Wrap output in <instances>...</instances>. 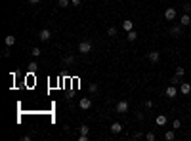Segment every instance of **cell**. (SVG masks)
I'll use <instances>...</instances> for the list:
<instances>
[{
	"label": "cell",
	"instance_id": "ffe728a7",
	"mask_svg": "<svg viewBox=\"0 0 191 141\" xmlns=\"http://www.w3.org/2000/svg\"><path fill=\"white\" fill-rule=\"evenodd\" d=\"M176 76H180V78H182V76L183 74H186V69H183V67H176V73H174Z\"/></svg>",
	"mask_w": 191,
	"mask_h": 141
},
{
	"label": "cell",
	"instance_id": "5bb4252c",
	"mask_svg": "<svg viewBox=\"0 0 191 141\" xmlns=\"http://www.w3.org/2000/svg\"><path fill=\"white\" fill-rule=\"evenodd\" d=\"M136 38H138V33L136 31H128V33H126V40H128V42H134Z\"/></svg>",
	"mask_w": 191,
	"mask_h": 141
},
{
	"label": "cell",
	"instance_id": "cb8c5ba5",
	"mask_svg": "<svg viewBox=\"0 0 191 141\" xmlns=\"http://www.w3.org/2000/svg\"><path fill=\"white\" fill-rule=\"evenodd\" d=\"M145 139H147V141H155V139H157V136H155L153 132H147V133H145Z\"/></svg>",
	"mask_w": 191,
	"mask_h": 141
},
{
	"label": "cell",
	"instance_id": "5b68a950",
	"mask_svg": "<svg viewBox=\"0 0 191 141\" xmlns=\"http://www.w3.org/2000/svg\"><path fill=\"white\" fill-rule=\"evenodd\" d=\"M79 107H80L82 111H88V109L92 107V99H90V97H80V101H79Z\"/></svg>",
	"mask_w": 191,
	"mask_h": 141
},
{
	"label": "cell",
	"instance_id": "f1b7e54d",
	"mask_svg": "<svg viewBox=\"0 0 191 141\" xmlns=\"http://www.w3.org/2000/svg\"><path fill=\"white\" fill-rule=\"evenodd\" d=\"M143 105H145V109H147V111H149V109H153V101H151V99H147Z\"/></svg>",
	"mask_w": 191,
	"mask_h": 141
},
{
	"label": "cell",
	"instance_id": "44dd1931",
	"mask_svg": "<svg viewBox=\"0 0 191 141\" xmlns=\"http://www.w3.org/2000/svg\"><path fill=\"white\" fill-rule=\"evenodd\" d=\"M79 132H80V133H84V136H88V133H90V128H88L86 124H82L80 128H79Z\"/></svg>",
	"mask_w": 191,
	"mask_h": 141
},
{
	"label": "cell",
	"instance_id": "83f0119b",
	"mask_svg": "<svg viewBox=\"0 0 191 141\" xmlns=\"http://www.w3.org/2000/svg\"><path fill=\"white\" fill-rule=\"evenodd\" d=\"M180 126H182V122L178 120V118H176V120L172 122V128H174V130H180Z\"/></svg>",
	"mask_w": 191,
	"mask_h": 141
},
{
	"label": "cell",
	"instance_id": "7c38bea8",
	"mask_svg": "<svg viewBox=\"0 0 191 141\" xmlns=\"http://www.w3.org/2000/svg\"><path fill=\"white\" fill-rule=\"evenodd\" d=\"M122 29L128 33V31H134V21H130V19H124L122 21Z\"/></svg>",
	"mask_w": 191,
	"mask_h": 141
},
{
	"label": "cell",
	"instance_id": "4316f807",
	"mask_svg": "<svg viewBox=\"0 0 191 141\" xmlns=\"http://www.w3.org/2000/svg\"><path fill=\"white\" fill-rule=\"evenodd\" d=\"M182 8H183V12H186V13H191V4H189V2H186Z\"/></svg>",
	"mask_w": 191,
	"mask_h": 141
},
{
	"label": "cell",
	"instance_id": "8992f818",
	"mask_svg": "<svg viewBox=\"0 0 191 141\" xmlns=\"http://www.w3.org/2000/svg\"><path fill=\"white\" fill-rule=\"evenodd\" d=\"M38 38H40L42 42H48V40L52 38V31H50V29H42V31L38 33Z\"/></svg>",
	"mask_w": 191,
	"mask_h": 141
},
{
	"label": "cell",
	"instance_id": "ac0fdd59",
	"mask_svg": "<svg viewBox=\"0 0 191 141\" xmlns=\"http://www.w3.org/2000/svg\"><path fill=\"white\" fill-rule=\"evenodd\" d=\"M58 6H59V8H69L71 0H58Z\"/></svg>",
	"mask_w": 191,
	"mask_h": 141
},
{
	"label": "cell",
	"instance_id": "7402d4cb",
	"mask_svg": "<svg viewBox=\"0 0 191 141\" xmlns=\"http://www.w3.org/2000/svg\"><path fill=\"white\" fill-rule=\"evenodd\" d=\"M117 27H109V29H107V34H109V36H117Z\"/></svg>",
	"mask_w": 191,
	"mask_h": 141
},
{
	"label": "cell",
	"instance_id": "7a4b0ae2",
	"mask_svg": "<svg viewBox=\"0 0 191 141\" xmlns=\"http://www.w3.org/2000/svg\"><path fill=\"white\" fill-rule=\"evenodd\" d=\"M164 95L168 97V99H174L176 95H178V86H174V84H170L166 90H164Z\"/></svg>",
	"mask_w": 191,
	"mask_h": 141
},
{
	"label": "cell",
	"instance_id": "d4e9b609",
	"mask_svg": "<svg viewBox=\"0 0 191 141\" xmlns=\"http://www.w3.org/2000/svg\"><path fill=\"white\" fill-rule=\"evenodd\" d=\"M170 84H174V86H178V84H182V80H180V76H172V78H170Z\"/></svg>",
	"mask_w": 191,
	"mask_h": 141
},
{
	"label": "cell",
	"instance_id": "f546056e",
	"mask_svg": "<svg viewBox=\"0 0 191 141\" xmlns=\"http://www.w3.org/2000/svg\"><path fill=\"white\" fill-rule=\"evenodd\" d=\"M141 137H143V133H141V132H136V133H134V139H141Z\"/></svg>",
	"mask_w": 191,
	"mask_h": 141
},
{
	"label": "cell",
	"instance_id": "e0dca14e",
	"mask_svg": "<svg viewBox=\"0 0 191 141\" xmlns=\"http://www.w3.org/2000/svg\"><path fill=\"white\" fill-rule=\"evenodd\" d=\"M4 42H6V46L10 48V46L16 44V36H12V34H10V36H6V38H4Z\"/></svg>",
	"mask_w": 191,
	"mask_h": 141
},
{
	"label": "cell",
	"instance_id": "603a6c76",
	"mask_svg": "<svg viewBox=\"0 0 191 141\" xmlns=\"http://www.w3.org/2000/svg\"><path fill=\"white\" fill-rule=\"evenodd\" d=\"M63 61H65L67 65H71V63H75V55H65V57H63Z\"/></svg>",
	"mask_w": 191,
	"mask_h": 141
},
{
	"label": "cell",
	"instance_id": "9c48e42d",
	"mask_svg": "<svg viewBox=\"0 0 191 141\" xmlns=\"http://www.w3.org/2000/svg\"><path fill=\"white\" fill-rule=\"evenodd\" d=\"M166 122H168L166 115H157V118H155V124L157 126H166Z\"/></svg>",
	"mask_w": 191,
	"mask_h": 141
},
{
	"label": "cell",
	"instance_id": "1f68e13d",
	"mask_svg": "<svg viewBox=\"0 0 191 141\" xmlns=\"http://www.w3.org/2000/svg\"><path fill=\"white\" fill-rule=\"evenodd\" d=\"M71 6H80V0H71Z\"/></svg>",
	"mask_w": 191,
	"mask_h": 141
},
{
	"label": "cell",
	"instance_id": "52a82bcc",
	"mask_svg": "<svg viewBox=\"0 0 191 141\" xmlns=\"http://www.w3.org/2000/svg\"><path fill=\"white\" fill-rule=\"evenodd\" d=\"M189 91H191V84H189V82H182V84H180V94H182V95H187Z\"/></svg>",
	"mask_w": 191,
	"mask_h": 141
},
{
	"label": "cell",
	"instance_id": "6da1fadb",
	"mask_svg": "<svg viewBox=\"0 0 191 141\" xmlns=\"http://www.w3.org/2000/svg\"><path fill=\"white\" fill-rule=\"evenodd\" d=\"M79 52L84 53V55L90 53V52H92V42H90V40H80V44H79Z\"/></svg>",
	"mask_w": 191,
	"mask_h": 141
},
{
	"label": "cell",
	"instance_id": "277c9868",
	"mask_svg": "<svg viewBox=\"0 0 191 141\" xmlns=\"http://www.w3.org/2000/svg\"><path fill=\"white\" fill-rule=\"evenodd\" d=\"M115 109H117V112H121V115H126L128 112V101H118L117 105H115Z\"/></svg>",
	"mask_w": 191,
	"mask_h": 141
},
{
	"label": "cell",
	"instance_id": "484cf974",
	"mask_svg": "<svg viewBox=\"0 0 191 141\" xmlns=\"http://www.w3.org/2000/svg\"><path fill=\"white\" fill-rule=\"evenodd\" d=\"M29 69H31L33 73H34V70L38 69V63H37V61H31V63H29Z\"/></svg>",
	"mask_w": 191,
	"mask_h": 141
},
{
	"label": "cell",
	"instance_id": "3957f363",
	"mask_svg": "<svg viewBox=\"0 0 191 141\" xmlns=\"http://www.w3.org/2000/svg\"><path fill=\"white\" fill-rule=\"evenodd\" d=\"M176 17H178V12H176V8H172V6H170V8L164 10V19H166V21H174Z\"/></svg>",
	"mask_w": 191,
	"mask_h": 141
},
{
	"label": "cell",
	"instance_id": "ba28073f",
	"mask_svg": "<svg viewBox=\"0 0 191 141\" xmlns=\"http://www.w3.org/2000/svg\"><path fill=\"white\" fill-rule=\"evenodd\" d=\"M147 59H149L151 63H159V59H161V52H149V53H147Z\"/></svg>",
	"mask_w": 191,
	"mask_h": 141
},
{
	"label": "cell",
	"instance_id": "9a60e30c",
	"mask_svg": "<svg viewBox=\"0 0 191 141\" xmlns=\"http://www.w3.org/2000/svg\"><path fill=\"white\" fill-rule=\"evenodd\" d=\"M164 139H166V141H174V139H176V133H174V130H168V132H164Z\"/></svg>",
	"mask_w": 191,
	"mask_h": 141
},
{
	"label": "cell",
	"instance_id": "4dcf8cb0",
	"mask_svg": "<svg viewBox=\"0 0 191 141\" xmlns=\"http://www.w3.org/2000/svg\"><path fill=\"white\" fill-rule=\"evenodd\" d=\"M2 55H4V57H10V48H8V46H6V50H4Z\"/></svg>",
	"mask_w": 191,
	"mask_h": 141
},
{
	"label": "cell",
	"instance_id": "d6986e66",
	"mask_svg": "<svg viewBox=\"0 0 191 141\" xmlns=\"http://www.w3.org/2000/svg\"><path fill=\"white\" fill-rule=\"evenodd\" d=\"M40 53H42V52H40V48H37V46H34L33 50H31V55H33L34 59H37V57H40Z\"/></svg>",
	"mask_w": 191,
	"mask_h": 141
},
{
	"label": "cell",
	"instance_id": "4fadbf2b",
	"mask_svg": "<svg viewBox=\"0 0 191 141\" xmlns=\"http://www.w3.org/2000/svg\"><path fill=\"white\" fill-rule=\"evenodd\" d=\"M182 27L183 25H174L170 29V34H172V36H182Z\"/></svg>",
	"mask_w": 191,
	"mask_h": 141
},
{
	"label": "cell",
	"instance_id": "30bf717a",
	"mask_svg": "<svg viewBox=\"0 0 191 141\" xmlns=\"http://www.w3.org/2000/svg\"><path fill=\"white\" fill-rule=\"evenodd\" d=\"M122 132V124L121 122H113L111 124V133H115V136H117V133H121Z\"/></svg>",
	"mask_w": 191,
	"mask_h": 141
},
{
	"label": "cell",
	"instance_id": "8fae6325",
	"mask_svg": "<svg viewBox=\"0 0 191 141\" xmlns=\"http://www.w3.org/2000/svg\"><path fill=\"white\" fill-rule=\"evenodd\" d=\"M180 25H183V27L191 25V15H189V13H183V15L180 17Z\"/></svg>",
	"mask_w": 191,
	"mask_h": 141
},
{
	"label": "cell",
	"instance_id": "2e32d148",
	"mask_svg": "<svg viewBox=\"0 0 191 141\" xmlns=\"http://www.w3.org/2000/svg\"><path fill=\"white\" fill-rule=\"evenodd\" d=\"M97 90H100V86H97L96 82H90L88 84V91H90V94H97Z\"/></svg>",
	"mask_w": 191,
	"mask_h": 141
},
{
	"label": "cell",
	"instance_id": "d6a6232c",
	"mask_svg": "<svg viewBox=\"0 0 191 141\" xmlns=\"http://www.w3.org/2000/svg\"><path fill=\"white\" fill-rule=\"evenodd\" d=\"M29 2H31V4H38V2H40V0H29Z\"/></svg>",
	"mask_w": 191,
	"mask_h": 141
}]
</instances>
